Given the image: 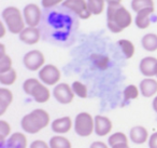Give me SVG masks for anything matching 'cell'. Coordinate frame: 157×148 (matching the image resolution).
Returning a JSON list of instances; mask_svg holds the SVG:
<instances>
[{
    "mask_svg": "<svg viewBox=\"0 0 157 148\" xmlns=\"http://www.w3.org/2000/svg\"><path fill=\"white\" fill-rule=\"evenodd\" d=\"M123 0H105V3L107 6H117V5H122Z\"/></svg>",
    "mask_w": 157,
    "mask_h": 148,
    "instance_id": "38",
    "label": "cell"
},
{
    "mask_svg": "<svg viewBox=\"0 0 157 148\" xmlns=\"http://www.w3.org/2000/svg\"><path fill=\"white\" fill-rule=\"evenodd\" d=\"M2 148H6V147H2Z\"/></svg>",
    "mask_w": 157,
    "mask_h": 148,
    "instance_id": "42",
    "label": "cell"
},
{
    "mask_svg": "<svg viewBox=\"0 0 157 148\" xmlns=\"http://www.w3.org/2000/svg\"><path fill=\"white\" fill-rule=\"evenodd\" d=\"M90 60H92L93 64L96 66L97 68L101 70H105L109 67L110 65V59L107 55L100 54V53H94L90 55Z\"/></svg>",
    "mask_w": 157,
    "mask_h": 148,
    "instance_id": "24",
    "label": "cell"
},
{
    "mask_svg": "<svg viewBox=\"0 0 157 148\" xmlns=\"http://www.w3.org/2000/svg\"><path fill=\"white\" fill-rule=\"evenodd\" d=\"M11 135V125L6 120H0V142H1V148L6 147L7 144L6 138Z\"/></svg>",
    "mask_w": 157,
    "mask_h": 148,
    "instance_id": "29",
    "label": "cell"
},
{
    "mask_svg": "<svg viewBox=\"0 0 157 148\" xmlns=\"http://www.w3.org/2000/svg\"><path fill=\"white\" fill-rule=\"evenodd\" d=\"M152 106H153V109L155 110V113H157V95L154 97V100H153L152 102Z\"/></svg>",
    "mask_w": 157,
    "mask_h": 148,
    "instance_id": "40",
    "label": "cell"
},
{
    "mask_svg": "<svg viewBox=\"0 0 157 148\" xmlns=\"http://www.w3.org/2000/svg\"><path fill=\"white\" fill-rule=\"evenodd\" d=\"M23 15L27 26L38 27L42 21L43 11L37 3H28L23 9Z\"/></svg>",
    "mask_w": 157,
    "mask_h": 148,
    "instance_id": "10",
    "label": "cell"
},
{
    "mask_svg": "<svg viewBox=\"0 0 157 148\" xmlns=\"http://www.w3.org/2000/svg\"><path fill=\"white\" fill-rule=\"evenodd\" d=\"M53 96L58 103L63 105H67L73 101L75 94H74L71 85L65 82H60L57 85H55L53 89Z\"/></svg>",
    "mask_w": 157,
    "mask_h": 148,
    "instance_id": "11",
    "label": "cell"
},
{
    "mask_svg": "<svg viewBox=\"0 0 157 148\" xmlns=\"http://www.w3.org/2000/svg\"><path fill=\"white\" fill-rule=\"evenodd\" d=\"M23 63L30 72H39L45 65V56L40 50H31L24 55Z\"/></svg>",
    "mask_w": 157,
    "mask_h": 148,
    "instance_id": "9",
    "label": "cell"
},
{
    "mask_svg": "<svg viewBox=\"0 0 157 148\" xmlns=\"http://www.w3.org/2000/svg\"><path fill=\"white\" fill-rule=\"evenodd\" d=\"M140 72L145 78H153L157 76V59L154 56H145L139 64Z\"/></svg>",
    "mask_w": 157,
    "mask_h": 148,
    "instance_id": "12",
    "label": "cell"
},
{
    "mask_svg": "<svg viewBox=\"0 0 157 148\" xmlns=\"http://www.w3.org/2000/svg\"><path fill=\"white\" fill-rule=\"evenodd\" d=\"M13 63H12V59L9 54H5L0 56V74L7 72L9 70L13 69L12 67Z\"/></svg>",
    "mask_w": 157,
    "mask_h": 148,
    "instance_id": "32",
    "label": "cell"
},
{
    "mask_svg": "<svg viewBox=\"0 0 157 148\" xmlns=\"http://www.w3.org/2000/svg\"><path fill=\"white\" fill-rule=\"evenodd\" d=\"M88 7L93 15H100L105 9V0H87Z\"/></svg>",
    "mask_w": 157,
    "mask_h": 148,
    "instance_id": "25",
    "label": "cell"
},
{
    "mask_svg": "<svg viewBox=\"0 0 157 148\" xmlns=\"http://www.w3.org/2000/svg\"><path fill=\"white\" fill-rule=\"evenodd\" d=\"M13 97L14 96L11 90L7 88L0 89V116H2L7 111V109L13 102Z\"/></svg>",
    "mask_w": 157,
    "mask_h": 148,
    "instance_id": "20",
    "label": "cell"
},
{
    "mask_svg": "<svg viewBox=\"0 0 157 148\" xmlns=\"http://www.w3.org/2000/svg\"><path fill=\"white\" fill-rule=\"evenodd\" d=\"M20 40L24 43L28 44V46H33V44L38 43L40 39L42 38L41 31L38 27H30L26 26L24 31L18 35Z\"/></svg>",
    "mask_w": 157,
    "mask_h": 148,
    "instance_id": "13",
    "label": "cell"
},
{
    "mask_svg": "<svg viewBox=\"0 0 157 148\" xmlns=\"http://www.w3.org/2000/svg\"><path fill=\"white\" fill-rule=\"evenodd\" d=\"M23 90L27 95L31 96L39 104L46 103L51 98V91L40 79L29 78L23 83Z\"/></svg>",
    "mask_w": 157,
    "mask_h": 148,
    "instance_id": "5",
    "label": "cell"
},
{
    "mask_svg": "<svg viewBox=\"0 0 157 148\" xmlns=\"http://www.w3.org/2000/svg\"><path fill=\"white\" fill-rule=\"evenodd\" d=\"M72 90H73L74 94L80 98H86L88 95V89L86 84H84L81 81H74L71 84Z\"/></svg>",
    "mask_w": 157,
    "mask_h": 148,
    "instance_id": "31",
    "label": "cell"
},
{
    "mask_svg": "<svg viewBox=\"0 0 157 148\" xmlns=\"http://www.w3.org/2000/svg\"><path fill=\"white\" fill-rule=\"evenodd\" d=\"M16 79H17V72L16 70L11 69L7 72L0 74V83L2 85H12L15 83Z\"/></svg>",
    "mask_w": 157,
    "mask_h": 148,
    "instance_id": "27",
    "label": "cell"
},
{
    "mask_svg": "<svg viewBox=\"0 0 157 148\" xmlns=\"http://www.w3.org/2000/svg\"><path fill=\"white\" fill-rule=\"evenodd\" d=\"M112 129H113V123L110 118L101 115H97L95 117V133L98 136H105L110 134Z\"/></svg>",
    "mask_w": 157,
    "mask_h": 148,
    "instance_id": "14",
    "label": "cell"
},
{
    "mask_svg": "<svg viewBox=\"0 0 157 148\" xmlns=\"http://www.w3.org/2000/svg\"><path fill=\"white\" fill-rule=\"evenodd\" d=\"M122 143H128V136L124 132L113 133L112 135H110L109 139H108V144H109L110 147H113V146Z\"/></svg>",
    "mask_w": 157,
    "mask_h": 148,
    "instance_id": "30",
    "label": "cell"
},
{
    "mask_svg": "<svg viewBox=\"0 0 157 148\" xmlns=\"http://www.w3.org/2000/svg\"><path fill=\"white\" fill-rule=\"evenodd\" d=\"M39 79L45 85H57L60 81L61 72L57 66L46 64L39 70Z\"/></svg>",
    "mask_w": 157,
    "mask_h": 148,
    "instance_id": "7",
    "label": "cell"
},
{
    "mask_svg": "<svg viewBox=\"0 0 157 148\" xmlns=\"http://www.w3.org/2000/svg\"><path fill=\"white\" fill-rule=\"evenodd\" d=\"M51 148H72V144L67 137L63 135H55L52 136L48 142Z\"/></svg>",
    "mask_w": 157,
    "mask_h": 148,
    "instance_id": "22",
    "label": "cell"
},
{
    "mask_svg": "<svg viewBox=\"0 0 157 148\" xmlns=\"http://www.w3.org/2000/svg\"><path fill=\"white\" fill-rule=\"evenodd\" d=\"M90 148H109V146H108L105 143H103V142L96 141V142H93V143L90 144Z\"/></svg>",
    "mask_w": 157,
    "mask_h": 148,
    "instance_id": "36",
    "label": "cell"
},
{
    "mask_svg": "<svg viewBox=\"0 0 157 148\" xmlns=\"http://www.w3.org/2000/svg\"><path fill=\"white\" fill-rule=\"evenodd\" d=\"M156 77H157V76H156Z\"/></svg>",
    "mask_w": 157,
    "mask_h": 148,
    "instance_id": "43",
    "label": "cell"
},
{
    "mask_svg": "<svg viewBox=\"0 0 157 148\" xmlns=\"http://www.w3.org/2000/svg\"><path fill=\"white\" fill-rule=\"evenodd\" d=\"M148 147L150 148H157V132L153 133L148 138Z\"/></svg>",
    "mask_w": 157,
    "mask_h": 148,
    "instance_id": "35",
    "label": "cell"
},
{
    "mask_svg": "<svg viewBox=\"0 0 157 148\" xmlns=\"http://www.w3.org/2000/svg\"><path fill=\"white\" fill-rule=\"evenodd\" d=\"M141 44L144 50L147 52L157 51V35L153 33L145 34L141 39Z\"/></svg>",
    "mask_w": 157,
    "mask_h": 148,
    "instance_id": "21",
    "label": "cell"
},
{
    "mask_svg": "<svg viewBox=\"0 0 157 148\" xmlns=\"http://www.w3.org/2000/svg\"><path fill=\"white\" fill-rule=\"evenodd\" d=\"M155 8L154 0H131V9L138 13L139 11L144 9Z\"/></svg>",
    "mask_w": 157,
    "mask_h": 148,
    "instance_id": "26",
    "label": "cell"
},
{
    "mask_svg": "<svg viewBox=\"0 0 157 148\" xmlns=\"http://www.w3.org/2000/svg\"><path fill=\"white\" fill-rule=\"evenodd\" d=\"M139 89L144 97H153L157 93V80L154 78H144L140 82Z\"/></svg>",
    "mask_w": 157,
    "mask_h": 148,
    "instance_id": "19",
    "label": "cell"
},
{
    "mask_svg": "<svg viewBox=\"0 0 157 148\" xmlns=\"http://www.w3.org/2000/svg\"><path fill=\"white\" fill-rule=\"evenodd\" d=\"M111 148H130L129 147V144L128 143H122V144H118V145H115Z\"/></svg>",
    "mask_w": 157,
    "mask_h": 148,
    "instance_id": "39",
    "label": "cell"
},
{
    "mask_svg": "<svg viewBox=\"0 0 157 148\" xmlns=\"http://www.w3.org/2000/svg\"><path fill=\"white\" fill-rule=\"evenodd\" d=\"M50 122L51 118L48 111L42 108H37L22 118L21 125L24 132L28 134H37L46 128Z\"/></svg>",
    "mask_w": 157,
    "mask_h": 148,
    "instance_id": "3",
    "label": "cell"
},
{
    "mask_svg": "<svg viewBox=\"0 0 157 148\" xmlns=\"http://www.w3.org/2000/svg\"><path fill=\"white\" fill-rule=\"evenodd\" d=\"M155 12V8L141 10L135 18V24L139 29H146L151 25V16Z\"/></svg>",
    "mask_w": 157,
    "mask_h": 148,
    "instance_id": "18",
    "label": "cell"
},
{
    "mask_svg": "<svg viewBox=\"0 0 157 148\" xmlns=\"http://www.w3.org/2000/svg\"><path fill=\"white\" fill-rule=\"evenodd\" d=\"M29 148H51L50 144L46 143V142L42 141V139H36L33 143L30 144Z\"/></svg>",
    "mask_w": 157,
    "mask_h": 148,
    "instance_id": "34",
    "label": "cell"
},
{
    "mask_svg": "<svg viewBox=\"0 0 157 148\" xmlns=\"http://www.w3.org/2000/svg\"><path fill=\"white\" fill-rule=\"evenodd\" d=\"M73 128L75 133L81 137H87L95 131V118L90 113L82 111L74 119Z\"/></svg>",
    "mask_w": 157,
    "mask_h": 148,
    "instance_id": "6",
    "label": "cell"
},
{
    "mask_svg": "<svg viewBox=\"0 0 157 148\" xmlns=\"http://www.w3.org/2000/svg\"><path fill=\"white\" fill-rule=\"evenodd\" d=\"M73 123L74 122H72L71 118L65 116V117L57 118V119L53 120L52 123H51V128H52L53 132L56 133L57 135H63L70 132V130L73 126Z\"/></svg>",
    "mask_w": 157,
    "mask_h": 148,
    "instance_id": "15",
    "label": "cell"
},
{
    "mask_svg": "<svg viewBox=\"0 0 157 148\" xmlns=\"http://www.w3.org/2000/svg\"><path fill=\"white\" fill-rule=\"evenodd\" d=\"M1 16H2V22L6 24L8 31L11 34L20 35L26 27L23 11L14 6H10L3 9Z\"/></svg>",
    "mask_w": 157,
    "mask_h": 148,
    "instance_id": "4",
    "label": "cell"
},
{
    "mask_svg": "<svg viewBox=\"0 0 157 148\" xmlns=\"http://www.w3.org/2000/svg\"><path fill=\"white\" fill-rule=\"evenodd\" d=\"M80 18L63 6L44 9L39 25L42 38L56 46H69L74 41Z\"/></svg>",
    "mask_w": 157,
    "mask_h": 148,
    "instance_id": "1",
    "label": "cell"
},
{
    "mask_svg": "<svg viewBox=\"0 0 157 148\" xmlns=\"http://www.w3.org/2000/svg\"><path fill=\"white\" fill-rule=\"evenodd\" d=\"M66 0H41V6L43 9H52V8L58 7L59 5H63Z\"/></svg>",
    "mask_w": 157,
    "mask_h": 148,
    "instance_id": "33",
    "label": "cell"
},
{
    "mask_svg": "<svg viewBox=\"0 0 157 148\" xmlns=\"http://www.w3.org/2000/svg\"><path fill=\"white\" fill-rule=\"evenodd\" d=\"M7 26H6V24L3 22L0 23V38H3L6 35V33H7Z\"/></svg>",
    "mask_w": 157,
    "mask_h": 148,
    "instance_id": "37",
    "label": "cell"
},
{
    "mask_svg": "<svg viewBox=\"0 0 157 148\" xmlns=\"http://www.w3.org/2000/svg\"><path fill=\"white\" fill-rule=\"evenodd\" d=\"M61 6L70 10L80 20H87L93 15L88 7L87 0H66Z\"/></svg>",
    "mask_w": 157,
    "mask_h": 148,
    "instance_id": "8",
    "label": "cell"
},
{
    "mask_svg": "<svg viewBox=\"0 0 157 148\" xmlns=\"http://www.w3.org/2000/svg\"><path fill=\"white\" fill-rule=\"evenodd\" d=\"M28 139L23 132L12 133L7 139L6 148H27Z\"/></svg>",
    "mask_w": 157,
    "mask_h": 148,
    "instance_id": "17",
    "label": "cell"
},
{
    "mask_svg": "<svg viewBox=\"0 0 157 148\" xmlns=\"http://www.w3.org/2000/svg\"><path fill=\"white\" fill-rule=\"evenodd\" d=\"M132 24V15L123 5L107 6V26L113 34H120Z\"/></svg>",
    "mask_w": 157,
    "mask_h": 148,
    "instance_id": "2",
    "label": "cell"
},
{
    "mask_svg": "<svg viewBox=\"0 0 157 148\" xmlns=\"http://www.w3.org/2000/svg\"><path fill=\"white\" fill-rule=\"evenodd\" d=\"M5 54H7V53H6V47L3 43H0V56Z\"/></svg>",
    "mask_w": 157,
    "mask_h": 148,
    "instance_id": "41",
    "label": "cell"
},
{
    "mask_svg": "<svg viewBox=\"0 0 157 148\" xmlns=\"http://www.w3.org/2000/svg\"><path fill=\"white\" fill-rule=\"evenodd\" d=\"M118 47L121 48L122 50L123 54L125 55L126 59H131V57L135 55L136 52V48H135V44L128 39H121L117 41Z\"/></svg>",
    "mask_w": 157,
    "mask_h": 148,
    "instance_id": "23",
    "label": "cell"
},
{
    "mask_svg": "<svg viewBox=\"0 0 157 148\" xmlns=\"http://www.w3.org/2000/svg\"><path fill=\"white\" fill-rule=\"evenodd\" d=\"M129 138L132 143L142 145V144L148 142V138H150L148 131L142 125H136L131 128L130 132H129Z\"/></svg>",
    "mask_w": 157,
    "mask_h": 148,
    "instance_id": "16",
    "label": "cell"
},
{
    "mask_svg": "<svg viewBox=\"0 0 157 148\" xmlns=\"http://www.w3.org/2000/svg\"><path fill=\"white\" fill-rule=\"evenodd\" d=\"M123 94H124V101L125 102H129V101L136 100V98L139 97L140 89L135 84H129L125 88Z\"/></svg>",
    "mask_w": 157,
    "mask_h": 148,
    "instance_id": "28",
    "label": "cell"
}]
</instances>
